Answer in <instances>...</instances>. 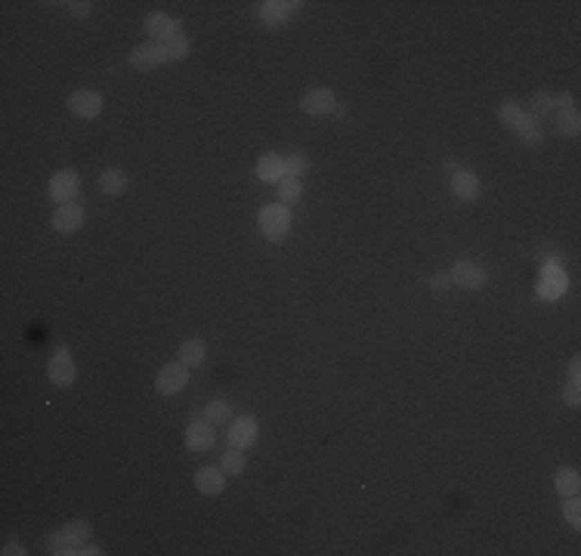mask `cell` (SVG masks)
<instances>
[{
	"label": "cell",
	"mask_w": 581,
	"mask_h": 556,
	"mask_svg": "<svg viewBox=\"0 0 581 556\" xmlns=\"http://www.w3.org/2000/svg\"><path fill=\"white\" fill-rule=\"evenodd\" d=\"M260 232L269 241H285L290 232V210L285 204H266L260 210Z\"/></svg>",
	"instance_id": "1"
},
{
	"label": "cell",
	"mask_w": 581,
	"mask_h": 556,
	"mask_svg": "<svg viewBox=\"0 0 581 556\" xmlns=\"http://www.w3.org/2000/svg\"><path fill=\"white\" fill-rule=\"evenodd\" d=\"M186 383H189V368L183 365V362H167V365L158 371V377H155V389L161 396L183 393V389H186Z\"/></svg>",
	"instance_id": "2"
},
{
	"label": "cell",
	"mask_w": 581,
	"mask_h": 556,
	"mask_svg": "<svg viewBox=\"0 0 581 556\" xmlns=\"http://www.w3.org/2000/svg\"><path fill=\"white\" fill-rule=\"evenodd\" d=\"M47 377L53 380V387L59 389H68L77 377V368H75V359L68 355V349H56L53 359L47 362Z\"/></svg>",
	"instance_id": "3"
},
{
	"label": "cell",
	"mask_w": 581,
	"mask_h": 556,
	"mask_svg": "<svg viewBox=\"0 0 581 556\" xmlns=\"http://www.w3.org/2000/svg\"><path fill=\"white\" fill-rule=\"evenodd\" d=\"M566 288H569V278H566L563 266L560 263H547L538 278V297L541 300H560L566 294Z\"/></svg>",
	"instance_id": "4"
},
{
	"label": "cell",
	"mask_w": 581,
	"mask_h": 556,
	"mask_svg": "<svg viewBox=\"0 0 581 556\" xmlns=\"http://www.w3.org/2000/svg\"><path fill=\"white\" fill-rule=\"evenodd\" d=\"M145 31H149V37H155L158 44L170 41V37L183 35V22L180 19H170L167 12H149L145 16Z\"/></svg>",
	"instance_id": "5"
},
{
	"label": "cell",
	"mask_w": 581,
	"mask_h": 556,
	"mask_svg": "<svg viewBox=\"0 0 581 556\" xmlns=\"http://www.w3.org/2000/svg\"><path fill=\"white\" fill-rule=\"evenodd\" d=\"M300 109L313 118H322V115H334L338 109V96H334L328 87H319V90H309L306 96L300 99Z\"/></svg>",
	"instance_id": "6"
},
{
	"label": "cell",
	"mask_w": 581,
	"mask_h": 556,
	"mask_svg": "<svg viewBox=\"0 0 581 556\" xmlns=\"http://www.w3.org/2000/svg\"><path fill=\"white\" fill-rule=\"evenodd\" d=\"M164 62H170V59H167V50H164V44H158V41L142 44V46H136V50L130 53V65H133V68H140V71L158 68V65H164Z\"/></svg>",
	"instance_id": "7"
},
{
	"label": "cell",
	"mask_w": 581,
	"mask_h": 556,
	"mask_svg": "<svg viewBox=\"0 0 581 556\" xmlns=\"http://www.w3.org/2000/svg\"><path fill=\"white\" fill-rule=\"evenodd\" d=\"M448 278H452L454 284H461V288H467V290H477V288H483V284H486L488 275H486L483 266H477V263L461 260V263H454V266H452Z\"/></svg>",
	"instance_id": "8"
},
{
	"label": "cell",
	"mask_w": 581,
	"mask_h": 556,
	"mask_svg": "<svg viewBox=\"0 0 581 556\" xmlns=\"http://www.w3.org/2000/svg\"><path fill=\"white\" fill-rule=\"evenodd\" d=\"M68 111L77 118H99V111H102V96L93 90H75L68 96Z\"/></svg>",
	"instance_id": "9"
},
{
	"label": "cell",
	"mask_w": 581,
	"mask_h": 556,
	"mask_svg": "<svg viewBox=\"0 0 581 556\" xmlns=\"http://www.w3.org/2000/svg\"><path fill=\"white\" fill-rule=\"evenodd\" d=\"M77 195V174L75 170H59L50 180V198L59 204H71Z\"/></svg>",
	"instance_id": "10"
},
{
	"label": "cell",
	"mask_w": 581,
	"mask_h": 556,
	"mask_svg": "<svg viewBox=\"0 0 581 556\" xmlns=\"http://www.w3.org/2000/svg\"><path fill=\"white\" fill-rule=\"evenodd\" d=\"M257 442V420L250 414L235 417L229 427V445L232 448H250Z\"/></svg>",
	"instance_id": "11"
},
{
	"label": "cell",
	"mask_w": 581,
	"mask_h": 556,
	"mask_svg": "<svg viewBox=\"0 0 581 556\" xmlns=\"http://www.w3.org/2000/svg\"><path fill=\"white\" fill-rule=\"evenodd\" d=\"M84 226V210L77 204H59L56 214H53V229L62 232V235H71Z\"/></svg>",
	"instance_id": "12"
},
{
	"label": "cell",
	"mask_w": 581,
	"mask_h": 556,
	"mask_svg": "<svg viewBox=\"0 0 581 556\" xmlns=\"http://www.w3.org/2000/svg\"><path fill=\"white\" fill-rule=\"evenodd\" d=\"M214 442H216L214 423L195 420V423H189V427H186V445H189V452H208Z\"/></svg>",
	"instance_id": "13"
},
{
	"label": "cell",
	"mask_w": 581,
	"mask_h": 556,
	"mask_svg": "<svg viewBox=\"0 0 581 556\" xmlns=\"http://www.w3.org/2000/svg\"><path fill=\"white\" fill-rule=\"evenodd\" d=\"M195 485L201 494H220L226 488V473H223V467H204L198 470Z\"/></svg>",
	"instance_id": "14"
},
{
	"label": "cell",
	"mask_w": 581,
	"mask_h": 556,
	"mask_svg": "<svg viewBox=\"0 0 581 556\" xmlns=\"http://www.w3.org/2000/svg\"><path fill=\"white\" fill-rule=\"evenodd\" d=\"M297 0H269V3H260V19L266 25H282L285 19H290V12H297Z\"/></svg>",
	"instance_id": "15"
},
{
	"label": "cell",
	"mask_w": 581,
	"mask_h": 556,
	"mask_svg": "<svg viewBox=\"0 0 581 556\" xmlns=\"http://www.w3.org/2000/svg\"><path fill=\"white\" fill-rule=\"evenodd\" d=\"M452 192L461 198V201H477V198H479L477 174H470V170H458V174H452Z\"/></svg>",
	"instance_id": "16"
},
{
	"label": "cell",
	"mask_w": 581,
	"mask_h": 556,
	"mask_svg": "<svg viewBox=\"0 0 581 556\" xmlns=\"http://www.w3.org/2000/svg\"><path fill=\"white\" fill-rule=\"evenodd\" d=\"M257 176L263 183H282L285 180V158L282 155H263L257 164Z\"/></svg>",
	"instance_id": "17"
},
{
	"label": "cell",
	"mask_w": 581,
	"mask_h": 556,
	"mask_svg": "<svg viewBox=\"0 0 581 556\" xmlns=\"http://www.w3.org/2000/svg\"><path fill=\"white\" fill-rule=\"evenodd\" d=\"M513 130H517V136L523 139V142H529V145L541 142V136H544V130H541V121L532 115V111H529V115L523 111V115H519V121L513 124Z\"/></svg>",
	"instance_id": "18"
},
{
	"label": "cell",
	"mask_w": 581,
	"mask_h": 556,
	"mask_svg": "<svg viewBox=\"0 0 581 556\" xmlns=\"http://www.w3.org/2000/svg\"><path fill=\"white\" fill-rule=\"evenodd\" d=\"M180 362H183L186 368L201 365V362H204V340H198V337H192V340H183V346H180Z\"/></svg>",
	"instance_id": "19"
},
{
	"label": "cell",
	"mask_w": 581,
	"mask_h": 556,
	"mask_svg": "<svg viewBox=\"0 0 581 556\" xmlns=\"http://www.w3.org/2000/svg\"><path fill=\"white\" fill-rule=\"evenodd\" d=\"M553 485H557V492L563 494V498H575L578 488H581V476L575 473V470H560Z\"/></svg>",
	"instance_id": "20"
},
{
	"label": "cell",
	"mask_w": 581,
	"mask_h": 556,
	"mask_svg": "<svg viewBox=\"0 0 581 556\" xmlns=\"http://www.w3.org/2000/svg\"><path fill=\"white\" fill-rule=\"evenodd\" d=\"M99 189H102L105 195H121V192L127 189V174H124V170H105V174L99 176Z\"/></svg>",
	"instance_id": "21"
},
{
	"label": "cell",
	"mask_w": 581,
	"mask_h": 556,
	"mask_svg": "<svg viewBox=\"0 0 581 556\" xmlns=\"http://www.w3.org/2000/svg\"><path fill=\"white\" fill-rule=\"evenodd\" d=\"M220 467H223V473H226V476H241L244 467H248V461H244V448H232V452H223Z\"/></svg>",
	"instance_id": "22"
},
{
	"label": "cell",
	"mask_w": 581,
	"mask_h": 556,
	"mask_svg": "<svg viewBox=\"0 0 581 556\" xmlns=\"http://www.w3.org/2000/svg\"><path fill=\"white\" fill-rule=\"evenodd\" d=\"M557 130L563 136H578L581 133V115L575 109H563L557 115Z\"/></svg>",
	"instance_id": "23"
},
{
	"label": "cell",
	"mask_w": 581,
	"mask_h": 556,
	"mask_svg": "<svg viewBox=\"0 0 581 556\" xmlns=\"http://www.w3.org/2000/svg\"><path fill=\"white\" fill-rule=\"evenodd\" d=\"M164 50H167L170 62H180V59H186L189 53H192V41H189L186 35H176V37H170V41H164Z\"/></svg>",
	"instance_id": "24"
},
{
	"label": "cell",
	"mask_w": 581,
	"mask_h": 556,
	"mask_svg": "<svg viewBox=\"0 0 581 556\" xmlns=\"http://www.w3.org/2000/svg\"><path fill=\"white\" fill-rule=\"evenodd\" d=\"M75 547H77V544L71 541V535L65 532V528H62V532H53L50 538H47V550H50V553H56V556L75 553Z\"/></svg>",
	"instance_id": "25"
},
{
	"label": "cell",
	"mask_w": 581,
	"mask_h": 556,
	"mask_svg": "<svg viewBox=\"0 0 581 556\" xmlns=\"http://www.w3.org/2000/svg\"><path fill=\"white\" fill-rule=\"evenodd\" d=\"M560 105H557V96H553V93H535L532 96V115L538 118H544V115H553V111H557Z\"/></svg>",
	"instance_id": "26"
},
{
	"label": "cell",
	"mask_w": 581,
	"mask_h": 556,
	"mask_svg": "<svg viewBox=\"0 0 581 556\" xmlns=\"http://www.w3.org/2000/svg\"><path fill=\"white\" fill-rule=\"evenodd\" d=\"M204 420H208V423H226V420H232V408H229V402H220V399L208 402V408H204Z\"/></svg>",
	"instance_id": "27"
},
{
	"label": "cell",
	"mask_w": 581,
	"mask_h": 556,
	"mask_svg": "<svg viewBox=\"0 0 581 556\" xmlns=\"http://www.w3.org/2000/svg\"><path fill=\"white\" fill-rule=\"evenodd\" d=\"M300 195H303V185L300 180H294V176H285V180L279 183V198H282V204H297L300 201Z\"/></svg>",
	"instance_id": "28"
},
{
	"label": "cell",
	"mask_w": 581,
	"mask_h": 556,
	"mask_svg": "<svg viewBox=\"0 0 581 556\" xmlns=\"http://www.w3.org/2000/svg\"><path fill=\"white\" fill-rule=\"evenodd\" d=\"M65 532L71 535V541H75V544H87V538L93 535V526H90L87 519H71L68 526H65Z\"/></svg>",
	"instance_id": "29"
},
{
	"label": "cell",
	"mask_w": 581,
	"mask_h": 556,
	"mask_svg": "<svg viewBox=\"0 0 581 556\" xmlns=\"http://www.w3.org/2000/svg\"><path fill=\"white\" fill-rule=\"evenodd\" d=\"M519 115H523V109H519V105L513 102V99H504V102L498 105V118L507 124V127H513V124L519 121Z\"/></svg>",
	"instance_id": "30"
},
{
	"label": "cell",
	"mask_w": 581,
	"mask_h": 556,
	"mask_svg": "<svg viewBox=\"0 0 581 556\" xmlns=\"http://www.w3.org/2000/svg\"><path fill=\"white\" fill-rule=\"evenodd\" d=\"M306 167H309V164H306V158H303V155H290L288 161H285V176H294V180H300V176L306 174Z\"/></svg>",
	"instance_id": "31"
},
{
	"label": "cell",
	"mask_w": 581,
	"mask_h": 556,
	"mask_svg": "<svg viewBox=\"0 0 581 556\" xmlns=\"http://www.w3.org/2000/svg\"><path fill=\"white\" fill-rule=\"evenodd\" d=\"M563 516H566V522H569V526H575V528L581 526V504H578L575 498H569L563 504Z\"/></svg>",
	"instance_id": "32"
},
{
	"label": "cell",
	"mask_w": 581,
	"mask_h": 556,
	"mask_svg": "<svg viewBox=\"0 0 581 556\" xmlns=\"http://www.w3.org/2000/svg\"><path fill=\"white\" fill-rule=\"evenodd\" d=\"M563 402H566V405H572V408L581 405V383H578V380H569V383H566Z\"/></svg>",
	"instance_id": "33"
},
{
	"label": "cell",
	"mask_w": 581,
	"mask_h": 556,
	"mask_svg": "<svg viewBox=\"0 0 581 556\" xmlns=\"http://www.w3.org/2000/svg\"><path fill=\"white\" fill-rule=\"evenodd\" d=\"M90 10H93V3H87V0H75V3H68V12H71V16H77V19L90 16Z\"/></svg>",
	"instance_id": "34"
},
{
	"label": "cell",
	"mask_w": 581,
	"mask_h": 556,
	"mask_svg": "<svg viewBox=\"0 0 581 556\" xmlns=\"http://www.w3.org/2000/svg\"><path fill=\"white\" fill-rule=\"evenodd\" d=\"M448 284H452V278H448L445 272H439V275H433V278H430V288H433V290H439V294L448 288Z\"/></svg>",
	"instance_id": "35"
},
{
	"label": "cell",
	"mask_w": 581,
	"mask_h": 556,
	"mask_svg": "<svg viewBox=\"0 0 581 556\" xmlns=\"http://www.w3.org/2000/svg\"><path fill=\"white\" fill-rule=\"evenodd\" d=\"M105 550H99V547H90V544H77L75 547V553L71 556H102Z\"/></svg>",
	"instance_id": "36"
},
{
	"label": "cell",
	"mask_w": 581,
	"mask_h": 556,
	"mask_svg": "<svg viewBox=\"0 0 581 556\" xmlns=\"http://www.w3.org/2000/svg\"><path fill=\"white\" fill-rule=\"evenodd\" d=\"M25 550H22V544H16V541H10V544L3 547V556H22Z\"/></svg>",
	"instance_id": "37"
},
{
	"label": "cell",
	"mask_w": 581,
	"mask_h": 556,
	"mask_svg": "<svg viewBox=\"0 0 581 556\" xmlns=\"http://www.w3.org/2000/svg\"><path fill=\"white\" fill-rule=\"evenodd\" d=\"M578 374H581V362L572 359V362H569V377H572V380H578Z\"/></svg>",
	"instance_id": "38"
},
{
	"label": "cell",
	"mask_w": 581,
	"mask_h": 556,
	"mask_svg": "<svg viewBox=\"0 0 581 556\" xmlns=\"http://www.w3.org/2000/svg\"><path fill=\"white\" fill-rule=\"evenodd\" d=\"M445 170H448V174H458L461 167H458V161H445Z\"/></svg>",
	"instance_id": "39"
}]
</instances>
